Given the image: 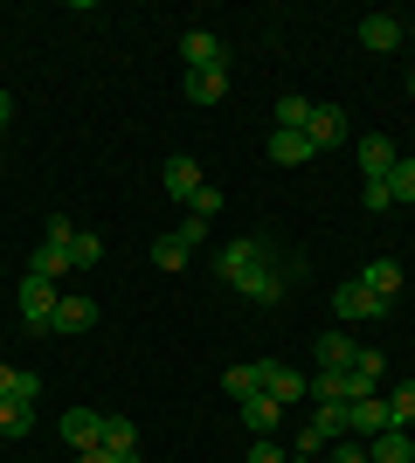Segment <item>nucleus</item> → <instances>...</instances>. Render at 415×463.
I'll use <instances>...</instances> for the list:
<instances>
[{"label":"nucleus","instance_id":"obj_1","mask_svg":"<svg viewBox=\"0 0 415 463\" xmlns=\"http://www.w3.org/2000/svg\"><path fill=\"white\" fill-rule=\"evenodd\" d=\"M215 277L229 290H242V298H257V305H277L291 270H277V263H270V242H263V235H242V242H222Z\"/></svg>","mask_w":415,"mask_h":463},{"label":"nucleus","instance_id":"obj_2","mask_svg":"<svg viewBox=\"0 0 415 463\" xmlns=\"http://www.w3.org/2000/svg\"><path fill=\"white\" fill-rule=\"evenodd\" d=\"M56 305H62V290L49 284V277H21V326L28 332H49Z\"/></svg>","mask_w":415,"mask_h":463},{"label":"nucleus","instance_id":"obj_3","mask_svg":"<svg viewBox=\"0 0 415 463\" xmlns=\"http://www.w3.org/2000/svg\"><path fill=\"white\" fill-rule=\"evenodd\" d=\"M381 429H395V408L381 402V394H367V402H346V436H360V443H374Z\"/></svg>","mask_w":415,"mask_h":463},{"label":"nucleus","instance_id":"obj_4","mask_svg":"<svg viewBox=\"0 0 415 463\" xmlns=\"http://www.w3.org/2000/svg\"><path fill=\"white\" fill-rule=\"evenodd\" d=\"M354 159H360V174H367V180H388V174H395V138H388V132H360L354 138Z\"/></svg>","mask_w":415,"mask_h":463},{"label":"nucleus","instance_id":"obj_5","mask_svg":"<svg viewBox=\"0 0 415 463\" xmlns=\"http://www.w3.org/2000/svg\"><path fill=\"white\" fill-rule=\"evenodd\" d=\"M333 311L346 318V326H354V318H381V311H388V298H374V290L360 284V277H346V284L333 290Z\"/></svg>","mask_w":415,"mask_h":463},{"label":"nucleus","instance_id":"obj_6","mask_svg":"<svg viewBox=\"0 0 415 463\" xmlns=\"http://www.w3.org/2000/svg\"><path fill=\"white\" fill-rule=\"evenodd\" d=\"M257 373H263V394H270L277 408H291V402H305V394H312V387H305V373L284 367V360H263Z\"/></svg>","mask_w":415,"mask_h":463},{"label":"nucleus","instance_id":"obj_7","mask_svg":"<svg viewBox=\"0 0 415 463\" xmlns=\"http://www.w3.org/2000/svg\"><path fill=\"white\" fill-rule=\"evenodd\" d=\"M305 138H312V153H325V146H346V111L339 104H312V125H305Z\"/></svg>","mask_w":415,"mask_h":463},{"label":"nucleus","instance_id":"obj_8","mask_svg":"<svg viewBox=\"0 0 415 463\" xmlns=\"http://www.w3.org/2000/svg\"><path fill=\"white\" fill-rule=\"evenodd\" d=\"M401 42H409V21H395V14H367L360 21V49L388 56V49H401Z\"/></svg>","mask_w":415,"mask_h":463},{"label":"nucleus","instance_id":"obj_9","mask_svg":"<svg viewBox=\"0 0 415 463\" xmlns=\"http://www.w3.org/2000/svg\"><path fill=\"white\" fill-rule=\"evenodd\" d=\"M98 436H104V408H70L62 415V443L70 449H98Z\"/></svg>","mask_w":415,"mask_h":463},{"label":"nucleus","instance_id":"obj_10","mask_svg":"<svg viewBox=\"0 0 415 463\" xmlns=\"http://www.w3.org/2000/svg\"><path fill=\"white\" fill-rule=\"evenodd\" d=\"M159 180H166V194H174V201H194V194L208 187V180H201V166H194L187 153H174V159H166V174H159Z\"/></svg>","mask_w":415,"mask_h":463},{"label":"nucleus","instance_id":"obj_11","mask_svg":"<svg viewBox=\"0 0 415 463\" xmlns=\"http://www.w3.org/2000/svg\"><path fill=\"white\" fill-rule=\"evenodd\" d=\"M180 56H187V70H222V42L208 35V28H187V35H180Z\"/></svg>","mask_w":415,"mask_h":463},{"label":"nucleus","instance_id":"obj_12","mask_svg":"<svg viewBox=\"0 0 415 463\" xmlns=\"http://www.w3.org/2000/svg\"><path fill=\"white\" fill-rule=\"evenodd\" d=\"M90 326H98V298H62L49 318V332H90Z\"/></svg>","mask_w":415,"mask_h":463},{"label":"nucleus","instance_id":"obj_13","mask_svg":"<svg viewBox=\"0 0 415 463\" xmlns=\"http://www.w3.org/2000/svg\"><path fill=\"white\" fill-rule=\"evenodd\" d=\"M180 90H187V104H222L229 97V70H187Z\"/></svg>","mask_w":415,"mask_h":463},{"label":"nucleus","instance_id":"obj_14","mask_svg":"<svg viewBox=\"0 0 415 463\" xmlns=\"http://www.w3.org/2000/svg\"><path fill=\"white\" fill-rule=\"evenodd\" d=\"M360 284L374 290V298H388V305H395V298H401V263H395V256H374V263L360 270Z\"/></svg>","mask_w":415,"mask_h":463},{"label":"nucleus","instance_id":"obj_15","mask_svg":"<svg viewBox=\"0 0 415 463\" xmlns=\"http://www.w3.org/2000/svg\"><path fill=\"white\" fill-rule=\"evenodd\" d=\"M367 463H415L409 429H381V436H374V449H367Z\"/></svg>","mask_w":415,"mask_h":463},{"label":"nucleus","instance_id":"obj_16","mask_svg":"<svg viewBox=\"0 0 415 463\" xmlns=\"http://www.w3.org/2000/svg\"><path fill=\"white\" fill-rule=\"evenodd\" d=\"M236 408H242V422H250V436H270V429H277V415H284V408H277L270 394H263V387L250 394V402H236Z\"/></svg>","mask_w":415,"mask_h":463},{"label":"nucleus","instance_id":"obj_17","mask_svg":"<svg viewBox=\"0 0 415 463\" xmlns=\"http://www.w3.org/2000/svg\"><path fill=\"white\" fill-rule=\"evenodd\" d=\"M270 159L277 166H305V159H312V138L305 132H270Z\"/></svg>","mask_w":415,"mask_h":463},{"label":"nucleus","instance_id":"obj_18","mask_svg":"<svg viewBox=\"0 0 415 463\" xmlns=\"http://www.w3.org/2000/svg\"><path fill=\"white\" fill-rule=\"evenodd\" d=\"M70 270H77V263H70V250H62V242H42L35 263H28V277H49V284H56V277H70Z\"/></svg>","mask_w":415,"mask_h":463},{"label":"nucleus","instance_id":"obj_19","mask_svg":"<svg viewBox=\"0 0 415 463\" xmlns=\"http://www.w3.org/2000/svg\"><path fill=\"white\" fill-rule=\"evenodd\" d=\"M305 125H312V97L284 90V97H277V132H305Z\"/></svg>","mask_w":415,"mask_h":463},{"label":"nucleus","instance_id":"obj_20","mask_svg":"<svg viewBox=\"0 0 415 463\" xmlns=\"http://www.w3.org/2000/svg\"><path fill=\"white\" fill-rule=\"evenodd\" d=\"M312 353H318V367H354V353H360V346L346 339V332H318V346H312Z\"/></svg>","mask_w":415,"mask_h":463},{"label":"nucleus","instance_id":"obj_21","mask_svg":"<svg viewBox=\"0 0 415 463\" xmlns=\"http://www.w3.org/2000/svg\"><path fill=\"white\" fill-rule=\"evenodd\" d=\"M28 429H35V402L7 394V402H0V436H28Z\"/></svg>","mask_w":415,"mask_h":463},{"label":"nucleus","instance_id":"obj_22","mask_svg":"<svg viewBox=\"0 0 415 463\" xmlns=\"http://www.w3.org/2000/svg\"><path fill=\"white\" fill-rule=\"evenodd\" d=\"M98 443L111 449V457H132V449H138V429L125 422V415H104V436H98Z\"/></svg>","mask_w":415,"mask_h":463},{"label":"nucleus","instance_id":"obj_23","mask_svg":"<svg viewBox=\"0 0 415 463\" xmlns=\"http://www.w3.org/2000/svg\"><path fill=\"white\" fill-rule=\"evenodd\" d=\"M257 387H263V373H257V367H229V373H222V394H229V402H250Z\"/></svg>","mask_w":415,"mask_h":463},{"label":"nucleus","instance_id":"obj_24","mask_svg":"<svg viewBox=\"0 0 415 463\" xmlns=\"http://www.w3.org/2000/svg\"><path fill=\"white\" fill-rule=\"evenodd\" d=\"M312 429H318V436H325V443H339V436H346V402H318Z\"/></svg>","mask_w":415,"mask_h":463},{"label":"nucleus","instance_id":"obj_25","mask_svg":"<svg viewBox=\"0 0 415 463\" xmlns=\"http://www.w3.org/2000/svg\"><path fill=\"white\" fill-rule=\"evenodd\" d=\"M187 256H194V250H187L180 235H159V242H153V263H159V270H187Z\"/></svg>","mask_w":415,"mask_h":463},{"label":"nucleus","instance_id":"obj_26","mask_svg":"<svg viewBox=\"0 0 415 463\" xmlns=\"http://www.w3.org/2000/svg\"><path fill=\"white\" fill-rule=\"evenodd\" d=\"M98 256H104V242L90 229H77V242H70V263H77V270H98Z\"/></svg>","mask_w":415,"mask_h":463},{"label":"nucleus","instance_id":"obj_27","mask_svg":"<svg viewBox=\"0 0 415 463\" xmlns=\"http://www.w3.org/2000/svg\"><path fill=\"white\" fill-rule=\"evenodd\" d=\"M388 194H395V201H415V159H395V174H388Z\"/></svg>","mask_w":415,"mask_h":463},{"label":"nucleus","instance_id":"obj_28","mask_svg":"<svg viewBox=\"0 0 415 463\" xmlns=\"http://www.w3.org/2000/svg\"><path fill=\"white\" fill-rule=\"evenodd\" d=\"M388 408H395V429H409V422H415V381H401Z\"/></svg>","mask_w":415,"mask_h":463},{"label":"nucleus","instance_id":"obj_29","mask_svg":"<svg viewBox=\"0 0 415 463\" xmlns=\"http://www.w3.org/2000/svg\"><path fill=\"white\" fill-rule=\"evenodd\" d=\"M187 214H201V222H215V214H222V194H215V187H201L194 201H187Z\"/></svg>","mask_w":415,"mask_h":463},{"label":"nucleus","instance_id":"obj_30","mask_svg":"<svg viewBox=\"0 0 415 463\" xmlns=\"http://www.w3.org/2000/svg\"><path fill=\"white\" fill-rule=\"evenodd\" d=\"M395 208V194H388V180H367V214H388Z\"/></svg>","mask_w":415,"mask_h":463},{"label":"nucleus","instance_id":"obj_31","mask_svg":"<svg viewBox=\"0 0 415 463\" xmlns=\"http://www.w3.org/2000/svg\"><path fill=\"white\" fill-rule=\"evenodd\" d=\"M49 242H62V250H70V242H77V222H70V214H49Z\"/></svg>","mask_w":415,"mask_h":463},{"label":"nucleus","instance_id":"obj_32","mask_svg":"<svg viewBox=\"0 0 415 463\" xmlns=\"http://www.w3.org/2000/svg\"><path fill=\"white\" fill-rule=\"evenodd\" d=\"M174 235H180V242H187V250H194V242H208V222H201V214H187V222H180Z\"/></svg>","mask_w":415,"mask_h":463},{"label":"nucleus","instance_id":"obj_33","mask_svg":"<svg viewBox=\"0 0 415 463\" xmlns=\"http://www.w3.org/2000/svg\"><path fill=\"white\" fill-rule=\"evenodd\" d=\"M325 457H333V463H367V449H360V443H346V436H339V443L325 449Z\"/></svg>","mask_w":415,"mask_h":463},{"label":"nucleus","instance_id":"obj_34","mask_svg":"<svg viewBox=\"0 0 415 463\" xmlns=\"http://www.w3.org/2000/svg\"><path fill=\"white\" fill-rule=\"evenodd\" d=\"M250 463H291V457H284V449H277L270 436H257V449H250Z\"/></svg>","mask_w":415,"mask_h":463},{"label":"nucleus","instance_id":"obj_35","mask_svg":"<svg viewBox=\"0 0 415 463\" xmlns=\"http://www.w3.org/2000/svg\"><path fill=\"white\" fill-rule=\"evenodd\" d=\"M77 463H146V457H138V449H132V457H111V449H104V443H98V449H83V457H77Z\"/></svg>","mask_w":415,"mask_h":463},{"label":"nucleus","instance_id":"obj_36","mask_svg":"<svg viewBox=\"0 0 415 463\" xmlns=\"http://www.w3.org/2000/svg\"><path fill=\"white\" fill-rule=\"evenodd\" d=\"M14 381H21L14 367H0V402H7V394H14Z\"/></svg>","mask_w":415,"mask_h":463},{"label":"nucleus","instance_id":"obj_37","mask_svg":"<svg viewBox=\"0 0 415 463\" xmlns=\"http://www.w3.org/2000/svg\"><path fill=\"white\" fill-rule=\"evenodd\" d=\"M7 118H14V97L0 90V132H7Z\"/></svg>","mask_w":415,"mask_h":463},{"label":"nucleus","instance_id":"obj_38","mask_svg":"<svg viewBox=\"0 0 415 463\" xmlns=\"http://www.w3.org/2000/svg\"><path fill=\"white\" fill-rule=\"evenodd\" d=\"M409 49H415V21H409Z\"/></svg>","mask_w":415,"mask_h":463},{"label":"nucleus","instance_id":"obj_39","mask_svg":"<svg viewBox=\"0 0 415 463\" xmlns=\"http://www.w3.org/2000/svg\"><path fill=\"white\" fill-rule=\"evenodd\" d=\"M409 97H415V77H409Z\"/></svg>","mask_w":415,"mask_h":463},{"label":"nucleus","instance_id":"obj_40","mask_svg":"<svg viewBox=\"0 0 415 463\" xmlns=\"http://www.w3.org/2000/svg\"><path fill=\"white\" fill-rule=\"evenodd\" d=\"M291 463H305V457H291Z\"/></svg>","mask_w":415,"mask_h":463}]
</instances>
